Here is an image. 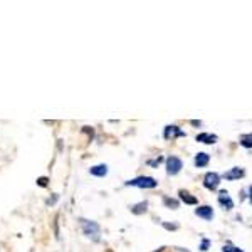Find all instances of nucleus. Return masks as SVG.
Masks as SVG:
<instances>
[{
    "label": "nucleus",
    "instance_id": "nucleus-21",
    "mask_svg": "<svg viewBox=\"0 0 252 252\" xmlns=\"http://www.w3.org/2000/svg\"><path fill=\"white\" fill-rule=\"evenodd\" d=\"M37 184H39L40 187H46V185H47V177H40L39 180H37Z\"/></svg>",
    "mask_w": 252,
    "mask_h": 252
},
{
    "label": "nucleus",
    "instance_id": "nucleus-12",
    "mask_svg": "<svg viewBox=\"0 0 252 252\" xmlns=\"http://www.w3.org/2000/svg\"><path fill=\"white\" fill-rule=\"evenodd\" d=\"M178 197H180V200L187 205H197L198 204L197 197H193V195L189 193L187 190H180V192H178Z\"/></svg>",
    "mask_w": 252,
    "mask_h": 252
},
{
    "label": "nucleus",
    "instance_id": "nucleus-3",
    "mask_svg": "<svg viewBox=\"0 0 252 252\" xmlns=\"http://www.w3.org/2000/svg\"><path fill=\"white\" fill-rule=\"evenodd\" d=\"M165 163H166V173L172 175V177L173 175H178L180 173V170L184 168V161H182L178 157H173V155L166 158Z\"/></svg>",
    "mask_w": 252,
    "mask_h": 252
},
{
    "label": "nucleus",
    "instance_id": "nucleus-20",
    "mask_svg": "<svg viewBox=\"0 0 252 252\" xmlns=\"http://www.w3.org/2000/svg\"><path fill=\"white\" fill-rule=\"evenodd\" d=\"M58 198H59V195H58V193H54V197H52V198H49V200L46 202V204H47V205L56 204V200H58Z\"/></svg>",
    "mask_w": 252,
    "mask_h": 252
},
{
    "label": "nucleus",
    "instance_id": "nucleus-16",
    "mask_svg": "<svg viewBox=\"0 0 252 252\" xmlns=\"http://www.w3.org/2000/svg\"><path fill=\"white\" fill-rule=\"evenodd\" d=\"M222 252H242L239 247L235 246H230V244H225V246L222 247Z\"/></svg>",
    "mask_w": 252,
    "mask_h": 252
},
{
    "label": "nucleus",
    "instance_id": "nucleus-10",
    "mask_svg": "<svg viewBox=\"0 0 252 252\" xmlns=\"http://www.w3.org/2000/svg\"><path fill=\"white\" fill-rule=\"evenodd\" d=\"M209 161H210V157H209V153H205V152L197 153L193 158V163L197 168H205V166L209 165Z\"/></svg>",
    "mask_w": 252,
    "mask_h": 252
},
{
    "label": "nucleus",
    "instance_id": "nucleus-5",
    "mask_svg": "<svg viewBox=\"0 0 252 252\" xmlns=\"http://www.w3.org/2000/svg\"><path fill=\"white\" fill-rule=\"evenodd\" d=\"M180 136H187V133L182 131L177 125L165 126V129H163V138H165V140H175V138H180Z\"/></svg>",
    "mask_w": 252,
    "mask_h": 252
},
{
    "label": "nucleus",
    "instance_id": "nucleus-6",
    "mask_svg": "<svg viewBox=\"0 0 252 252\" xmlns=\"http://www.w3.org/2000/svg\"><path fill=\"white\" fill-rule=\"evenodd\" d=\"M195 215L200 219H204V220H212L214 219V209L210 205H200L195 209Z\"/></svg>",
    "mask_w": 252,
    "mask_h": 252
},
{
    "label": "nucleus",
    "instance_id": "nucleus-17",
    "mask_svg": "<svg viewBox=\"0 0 252 252\" xmlns=\"http://www.w3.org/2000/svg\"><path fill=\"white\" fill-rule=\"evenodd\" d=\"M210 242L209 239H202V244H200V247H198V249H200L202 252H205V251H209V247H210Z\"/></svg>",
    "mask_w": 252,
    "mask_h": 252
},
{
    "label": "nucleus",
    "instance_id": "nucleus-1",
    "mask_svg": "<svg viewBox=\"0 0 252 252\" xmlns=\"http://www.w3.org/2000/svg\"><path fill=\"white\" fill-rule=\"evenodd\" d=\"M125 185L126 187H138V189H155V187H158V182L153 177L141 175V177H136V178H133V180H128Z\"/></svg>",
    "mask_w": 252,
    "mask_h": 252
},
{
    "label": "nucleus",
    "instance_id": "nucleus-23",
    "mask_svg": "<svg viewBox=\"0 0 252 252\" xmlns=\"http://www.w3.org/2000/svg\"><path fill=\"white\" fill-rule=\"evenodd\" d=\"M249 198H251V204H252V185H251V189H249Z\"/></svg>",
    "mask_w": 252,
    "mask_h": 252
},
{
    "label": "nucleus",
    "instance_id": "nucleus-11",
    "mask_svg": "<svg viewBox=\"0 0 252 252\" xmlns=\"http://www.w3.org/2000/svg\"><path fill=\"white\" fill-rule=\"evenodd\" d=\"M89 173L93 175V177H97V178H103L108 175V165L101 163V165H96V166H91L89 168Z\"/></svg>",
    "mask_w": 252,
    "mask_h": 252
},
{
    "label": "nucleus",
    "instance_id": "nucleus-8",
    "mask_svg": "<svg viewBox=\"0 0 252 252\" xmlns=\"http://www.w3.org/2000/svg\"><path fill=\"white\" fill-rule=\"evenodd\" d=\"M244 175H246L244 168H241V166H234V168H230L229 172L223 173V178L232 182V180H239V178H242Z\"/></svg>",
    "mask_w": 252,
    "mask_h": 252
},
{
    "label": "nucleus",
    "instance_id": "nucleus-14",
    "mask_svg": "<svg viewBox=\"0 0 252 252\" xmlns=\"http://www.w3.org/2000/svg\"><path fill=\"white\" fill-rule=\"evenodd\" d=\"M241 145L244 148H252V133H247V135L241 136Z\"/></svg>",
    "mask_w": 252,
    "mask_h": 252
},
{
    "label": "nucleus",
    "instance_id": "nucleus-18",
    "mask_svg": "<svg viewBox=\"0 0 252 252\" xmlns=\"http://www.w3.org/2000/svg\"><path fill=\"white\" fill-rule=\"evenodd\" d=\"M163 227L166 230H177L178 229V223H168V222H163Z\"/></svg>",
    "mask_w": 252,
    "mask_h": 252
},
{
    "label": "nucleus",
    "instance_id": "nucleus-13",
    "mask_svg": "<svg viewBox=\"0 0 252 252\" xmlns=\"http://www.w3.org/2000/svg\"><path fill=\"white\" fill-rule=\"evenodd\" d=\"M148 209V202H140V204H135V205H129V210H131L135 215H141L146 212Z\"/></svg>",
    "mask_w": 252,
    "mask_h": 252
},
{
    "label": "nucleus",
    "instance_id": "nucleus-22",
    "mask_svg": "<svg viewBox=\"0 0 252 252\" xmlns=\"http://www.w3.org/2000/svg\"><path fill=\"white\" fill-rule=\"evenodd\" d=\"M190 123H192L193 126H202V121H197V120H192Z\"/></svg>",
    "mask_w": 252,
    "mask_h": 252
},
{
    "label": "nucleus",
    "instance_id": "nucleus-7",
    "mask_svg": "<svg viewBox=\"0 0 252 252\" xmlns=\"http://www.w3.org/2000/svg\"><path fill=\"white\" fill-rule=\"evenodd\" d=\"M219 204L223 207V210H232L234 209V200L230 198V195L227 190H220V193H219Z\"/></svg>",
    "mask_w": 252,
    "mask_h": 252
},
{
    "label": "nucleus",
    "instance_id": "nucleus-4",
    "mask_svg": "<svg viewBox=\"0 0 252 252\" xmlns=\"http://www.w3.org/2000/svg\"><path fill=\"white\" fill-rule=\"evenodd\" d=\"M219 185H220V175L217 172H209L205 173L204 177V187L209 190H217Z\"/></svg>",
    "mask_w": 252,
    "mask_h": 252
},
{
    "label": "nucleus",
    "instance_id": "nucleus-15",
    "mask_svg": "<svg viewBox=\"0 0 252 252\" xmlns=\"http://www.w3.org/2000/svg\"><path fill=\"white\" fill-rule=\"evenodd\" d=\"M163 204L168 207V209H173V210H177L178 209V200H175V198H170V197H163Z\"/></svg>",
    "mask_w": 252,
    "mask_h": 252
},
{
    "label": "nucleus",
    "instance_id": "nucleus-19",
    "mask_svg": "<svg viewBox=\"0 0 252 252\" xmlns=\"http://www.w3.org/2000/svg\"><path fill=\"white\" fill-rule=\"evenodd\" d=\"M161 161H163V158L158 157V158H155V160H150V161H148V165H150V166H158V165L161 163Z\"/></svg>",
    "mask_w": 252,
    "mask_h": 252
},
{
    "label": "nucleus",
    "instance_id": "nucleus-9",
    "mask_svg": "<svg viewBox=\"0 0 252 252\" xmlns=\"http://www.w3.org/2000/svg\"><path fill=\"white\" fill-rule=\"evenodd\" d=\"M217 140H219L217 135H212V133H200V135L195 136V141L204 143V145H215Z\"/></svg>",
    "mask_w": 252,
    "mask_h": 252
},
{
    "label": "nucleus",
    "instance_id": "nucleus-2",
    "mask_svg": "<svg viewBox=\"0 0 252 252\" xmlns=\"http://www.w3.org/2000/svg\"><path fill=\"white\" fill-rule=\"evenodd\" d=\"M79 225L86 237H89V239L93 237L94 241H97V235H99V230H101L99 223L94 220H88V219H79Z\"/></svg>",
    "mask_w": 252,
    "mask_h": 252
}]
</instances>
